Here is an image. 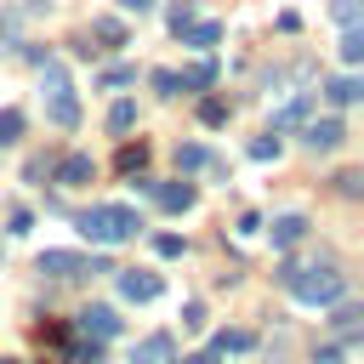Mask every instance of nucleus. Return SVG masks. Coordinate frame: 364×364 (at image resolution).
Returning <instances> with one entry per match:
<instances>
[{
    "mask_svg": "<svg viewBox=\"0 0 364 364\" xmlns=\"http://www.w3.org/2000/svg\"><path fill=\"white\" fill-rule=\"evenodd\" d=\"M336 193L358 199V193H364V176H358V171H341V176H336Z\"/></svg>",
    "mask_w": 364,
    "mask_h": 364,
    "instance_id": "28",
    "label": "nucleus"
},
{
    "mask_svg": "<svg viewBox=\"0 0 364 364\" xmlns=\"http://www.w3.org/2000/svg\"><path fill=\"white\" fill-rule=\"evenodd\" d=\"M250 159H279V136H273V131L256 136V142H250Z\"/></svg>",
    "mask_w": 364,
    "mask_h": 364,
    "instance_id": "27",
    "label": "nucleus"
},
{
    "mask_svg": "<svg viewBox=\"0 0 364 364\" xmlns=\"http://www.w3.org/2000/svg\"><path fill=\"white\" fill-rule=\"evenodd\" d=\"M34 336H40V341H51V347H68V324H51V318H46Z\"/></svg>",
    "mask_w": 364,
    "mask_h": 364,
    "instance_id": "29",
    "label": "nucleus"
},
{
    "mask_svg": "<svg viewBox=\"0 0 364 364\" xmlns=\"http://www.w3.org/2000/svg\"><path fill=\"white\" fill-rule=\"evenodd\" d=\"M284 290L296 301H307V307H330V301L347 296V273H336V267H296V279Z\"/></svg>",
    "mask_w": 364,
    "mask_h": 364,
    "instance_id": "3",
    "label": "nucleus"
},
{
    "mask_svg": "<svg viewBox=\"0 0 364 364\" xmlns=\"http://www.w3.org/2000/svg\"><path fill=\"white\" fill-rule=\"evenodd\" d=\"M51 176H57V182H63V188H85V182H91V176H97V159H91V154H63V159H57V171H51Z\"/></svg>",
    "mask_w": 364,
    "mask_h": 364,
    "instance_id": "6",
    "label": "nucleus"
},
{
    "mask_svg": "<svg viewBox=\"0 0 364 364\" xmlns=\"http://www.w3.org/2000/svg\"><path fill=\"white\" fill-rule=\"evenodd\" d=\"M68 358H74V364H97V358H102V341H97V336H80V341L68 336Z\"/></svg>",
    "mask_w": 364,
    "mask_h": 364,
    "instance_id": "21",
    "label": "nucleus"
},
{
    "mask_svg": "<svg viewBox=\"0 0 364 364\" xmlns=\"http://www.w3.org/2000/svg\"><path fill=\"white\" fill-rule=\"evenodd\" d=\"M142 228V216L131 210V205H91L85 216H80V233L91 239V245H119V239H131Z\"/></svg>",
    "mask_w": 364,
    "mask_h": 364,
    "instance_id": "2",
    "label": "nucleus"
},
{
    "mask_svg": "<svg viewBox=\"0 0 364 364\" xmlns=\"http://www.w3.org/2000/svg\"><path fill=\"white\" fill-rule=\"evenodd\" d=\"M131 364H176V347H171V336H148V341L131 353Z\"/></svg>",
    "mask_w": 364,
    "mask_h": 364,
    "instance_id": "11",
    "label": "nucleus"
},
{
    "mask_svg": "<svg viewBox=\"0 0 364 364\" xmlns=\"http://www.w3.org/2000/svg\"><path fill=\"white\" fill-rule=\"evenodd\" d=\"M154 250H159V256H182V239H176V233H159Z\"/></svg>",
    "mask_w": 364,
    "mask_h": 364,
    "instance_id": "34",
    "label": "nucleus"
},
{
    "mask_svg": "<svg viewBox=\"0 0 364 364\" xmlns=\"http://www.w3.org/2000/svg\"><path fill=\"white\" fill-rule=\"evenodd\" d=\"M114 165H119V171H125V176H136V171H142V165H148V142H125V148H119V159H114Z\"/></svg>",
    "mask_w": 364,
    "mask_h": 364,
    "instance_id": "20",
    "label": "nucleus"
},
{
    "mask_svg": "<svg viewBox=\"0 0 364 364\" xmlns=\"http://www.w3.org/2000/svg\"><path fill=\"white\" fill-rule=\"evenodd\" d=\"M199 119H205V125H228V102H222V97H205V102H199Z\"/></svg>",
    "mask_w": 364,
    "mask_h": 364,
    "instance_id": "25",
    "label": "nucleus"
},
{
    "mask_svg": "<svg viewBox=\"0 0 364 364\" xmlns=\"http://www.w3.org/2000/svg\"><path fill=\"white\" fill-rule=\"evenodd\" d=\"M324 97H330L336 108H347V102H358V97H364V85H358V74H336V80L324 85Z\"/></svg>",
    "mask_w": 364,
    "mask_h": 364,
    "instance_id": "14",
    "label": "nucleus"
},
{
    "mask_svg": "<svg viewBox=\"0 0 364 364\" xmlns=\"http://www.w3.org/2000/svg\"><path fill=\"white\" fill-rule=\"evenodd\" d=\"M330 330H336V336H347V341H353V336H358V330H364V313H358V307H353V301H341V307H336V318H330Z\"/></svg>",
    "mask_w": 364,
    "mask_h": 364,
    "instance_id": "16",
    "label": "nucleus"
},
{
    "mask_svg": "<svg viewBox=\"0 0 364 364\" xmlns=\"http://www.w3.org/2000/svg\"><path fill=\"white\" fill-rule=\"evenodd\" d=\"M119 6H125V11H136V17H142V11H154V0H119Z\"/></svg>",
    "mask_w": 364,
    "mask_h": 364,
    "instance_id": "37",
    "label": "nucleus"
},
{
    "mask_svg": "<svg viewBox=\"0 0 364 364\" xmlns=\"http://www.w3.org/2000/svg\"><path fill=\"white\" fill-rule=\"evenodd\" d=\"M176 40H182V46H193V51H210V46L222 40V23H199V17H193V23L176 34Z\"/></svg>",
    "mask_w": 364,
    "mask_h": 364,
    "instance_id": "12",
    "label": "nucleus"
},
{
    "mask_svg": "<svg viewBox=\"0 0 364 364\" xmlns=\"http://www.w3.org/2000/svg\"><path fill=\"white\" fill-rule=\"evenodd\" d=\"M307 114H313V97H290V102H284V108L273 114V136H279V131H296V125H301Z\"/></svg>",
    "mask_w": 364,
    "mask_h": 364,
    "instance_id": "13",
    "label": "nucleus"
},
{
    "mask_svg": "<svg viewBox=\"0 0 364 364\" xmlns=\"http://www.w3.org/2000/svg\"><path fill=\"white\" fill-rule=\"evenodd\" d=\"M267 233H273V245H279V250H290V245H301V239H307V216H296V210H290V216H273V228H267Z\"/></svg>",
    "mask_w": 364,
    "mask_h": 364,
    "instance_id": "10",
    "label": "nucleus"
},
{
    "mask_svg": "<svg viewBox=\"0 0 364 364\" xmlns=\"http://www.w3.org/2000/svg\"><path fill=\"white\" fill-rule=\"evenodd\" d=\"M188 23H193V6H188V0H182V6H176V11H171V34H182V28H188Z\"/></svg>",
    "mask_w": 364,
    "mask_h": 364,
    "instance_id": "32",
    "label": "nucleus"
},
{
    "mask_svg": "<svg viewBox=\"0 0 364 364\" xmlns=\"http://www.w3.org/2000/svg\"><path fill=\"white\" fill-rule=\"evenodd\" d=\"M131 125H136V102H131V97H119V102L108 108V131H114V136H125Z\"/></svg>",
    "mask_w": 364,
    "mask_h": 364,
    "instance_id": "18",
    "label": "nucleus"
},
{
    "mask_svg": "<svg viewBox=\"0 0 364 364\" xmlns=\"http://www.w3.org/2000/svg\"><path fill=\"white\" fill-rule=\"evenodd\" d=\"M23 136V108H0V148Z\"/></svg>",
    "mask_w": 364,
    "mask_h": 364,
    "instance_id": "22",
    "label": "nucleus"
},
{
    "mask_svg": "<svg viewBox=\"0 0 364 364\" xmlns=\"http://www.w3.org/2000/svg\"><path fill=\"white\" fill-rule=\"evenodd\" d=\"M313 364H347V358H341V347H324V353H318Z\"/></svg>",
    "mask_w": 364,
    "mask_h": 364,
    "instance_id": "35",
    "label": "nucleus"
},
{
    "mask_svg": "<svg viewBox=\"0 0 364 364\" xmlns=\"http://www.w3.org/2000/svg\"><path fill=\"white\" fill-rule=\"evenodd\" d=\"M40 273H51V279H80V273H114L108 262H85V256H74V250H46L40 256Z\"/></svg>",
    "mask_w": 364,
    "mask_h": 364,
    "instance_id": "4",
    "label": "nucleus"
},
{
    "mask_svg": "<svg viewBox=\"0 0 364 364\" xmlns=\"http://www.w3.org/2000/svg\"><path fill=\"white\" fill-rule=\"evenodd\" d=\"M216 358H222V353H210V347H205V353H193V358H182V364H216Z\"/></svg>",
    "mask_w": 364,
    "mask_h": 364,
    "instance_id": "36",
    "label": "nucleus"
},
{
    "mask_svg": "<svg viewBox=\"0 0 364 364\" xmlns=\"http://www.w3.org/2000/svg\"><path fill=\"white\" fill-rule=\"evenodd\" d=\"M330 11H336V23H341V28H358V11H364V6H358V0H336Z\"/></svg>",
    "mask_w": 364,
    "mask_h": 364,
    "instance_id": "26",
    "label": "nucleus"
},
{
    "mask_svg": "<svg viewBox=\"0 0 364 364\" xmlns=\"http://www.w3.org/2000/svg\"><path fill=\"white\" fill-rule=\"evenodd\" d=\"M165 284H159V273H148V267H125L119 273V296L125 301H154Z\"/></svg>",
    "mask_w": 364,
    "mask_h": 364,
    "instance_id": "5",
    "label": "nucleus"
},
{
    "mask_svg": "<svg viewBox=\"0 0 364 364\" xmlns=\"http://www.w3.org/2000/svg\"><path fill=\"white\" fill-rule=\"evenodd\" d=\"M85 40H102V46H125V23H119V17H97Z\"/></svg>",
    "mask_w": 364,
    "mask_h": 364,
    "instance_id": "17",
    "label": "nucleus"
},
{
    "mask_svg": "<svg viewBox=\"0 0 364 364\" xmlns=\"http://www.w3.org/2000/svg\"><path fill=\"white\" fill-rule=\"evenodd\" d=\"M341 57L347 63H364V28H347L341 34Z\"/></svg>",
    "mask_w": 364,
    "mask_h": 364,
    "instance_id": "24",
    "label": "nucleus"
},
{
    "mask_svg": "<svg viewBox=\"0 0 364 364\" xmlns=\"http://www.w3.org/2000/svg\"><path fill=\"white\" fill-rule=\"evenodd\" d=\"M245 347H250V336H245V330H222V336L210 341V353H245Z\"/></svg>",
    "mask_w": 364,
    "mask_h": 364,
    "instance_id": "23",
    "label": "nucleus"
},
{
    "mask_svg": "<svg viewBox=\"0 0 364 364\" xmlns=\"http://www.w3.org/2000/svg\"><path fill=\"white\" fill-rule=\"evenodd\" d=\"M182 324H188V330H205V301H188V307H182Z\"/></svg>",
    "mask_w": 364,
    "mask_h": 364,
    "instance_id": "31",
    "label": "nucleus"
},
{
    "mask_svg": "<svg viewBox=\"0 0 364 364\" xmlns=\"http://www.w3.org/2000/svg\"><path fill=\"white\" fill-rule=\"evenodd\" d=\"M148 80H154V91H159V97H176V74H171V68H154Z\"/></svg>",
    "mask_w": 364,
    "mask_h": 364,
    "instance_id": "30",
    "label": "nucleus"
},
{
    "mask_svg": "<svg viewBox=\"0 0 364 364\" xmlns=\"http://www.w3.org/2000/svg\"><path fill=\"white\" fill-rule=\"evenodd\" d=\"M341 142H347L341 119H313V125H307V148H313V154H330V148H341Z\"/></svg>",
    "mask_w": 364,
    "mask_h": 364,
    "instance_id": "8",
    "label": "nucleus"
},
{
    "mask_svg": "<svg viewBox=\"0 0 364 364\" xmlns=\"http://www.w3.org/2000/svg\"><path fill=\"white\" fill-rule=\"evenodd\" d=\"M199 165H210V154H205L199 142H176V171L188 176V171H199Z\"/></svg>",
    "mask_w": 364,
    "mask_h": 364,
    "instance_id": "19",
    "label": "nucleus"
},
{
    "mask_svg": "<svg viewBox=\"0 0 364 364\" xmlns=\"http://www.w3.org/2000/svg\"><path fill=\"white\" fill-rule=\"evenodd\" d=\"M210 80H216V63L205 57V63H193V68H182V74H176V91H205Z\"/></svg>",
    "mask_w": 364,
    "mask_h": 364,
    "instance_id": "15",
    "label": "nucleus"
},
{
    "mask_svg": "<svg viewBox=\"0 0 364 364\" xmlns=\"http://www.w3.org/2000/svg\"><path fill=\"white\" fill-rule=\"evenodd\" d=\"M136 68H102V85H131Z\"/></svg>",
    "mask_w": 364,
    "mask_h": 364,
    "instance_id": "33",
    "label": "nucleus"
},
{
    "mask_svg": "<svg viewBox=\"0 0 364 364\" xmlns=\"http://www.w3.org/2000/svg\"><path fill=\"white\" fill-rule=\"evenodd\" d=\"M74 324H80V336H97V341L119 336V313H114V307H102V301H97V307H85Z\"/></svg>",
    "mask_w": 364,
    "mask_h": 364,
    "instance_id": "7",
    "label": "nucleus"
},
{
    "mask_svg": "<svg viewBox=\"0 0 364 364\" xmlns=\"http://www.w3.org/2000/svg\"><path fill=\"white\" fill-rule=\"evenodd\" d=\"M154 199H159L165 210H193V199H199V193H193V182H182V176H176V182H154Z\"/></svg>",
    "mask_w": 364,
    "mask_h": 364,
    "instance_id": "9",
    "label": "nucleus"
},
{
    "mask_svg": "<svg viewBox=\"0 0 364 364\" xmlns=\"http://www.w3.org/2000/svg\"><path fill=\"white\" fill-rule=\"evenodd\" d=\"M40 85H46V114H51V125H57V131H74V125H80V97H74V85H68V74H63L57 57H40Z\"/></svg>",
    "mask_w": 364,
    "mask_h": 364,
    "instance_id": "1",
    "label": "nucleus"
}]
</instances>
